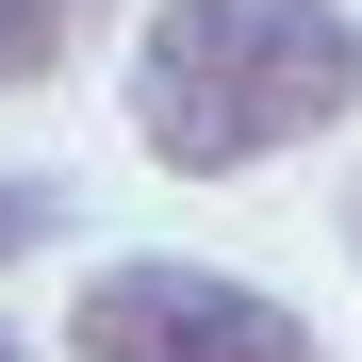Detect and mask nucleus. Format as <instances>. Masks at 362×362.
Instances as JSON below:
<instances>
[{
  "label": "nucleus",
  "instance_id": "obj_1",
  "mask_svg": "<svg viewBox=\"0 0 362 362\" xmlns=\"http://www.w3.org/2000/svg\"><path fill=\"white\" fill-rule=\"evenodd\" d=\"M346 115H362L346 0H148V33H132V148L181 181H247Z\"/></svg>",
  "mask_w": 362,
  "mask_h": 362
},
{
  "label": "nucleus",
  "instance_id": "obj_2",
  "mask_svg": "<svg viewBox=\"0 0 362 362\" xmlns=\"http://www.w3.org/2000/svg\"><path fill=\"white\" fill-rule=\"evenodd\" d=\"M66 346H83V362H329L313 313H280V296H264V280H230V264H165V247L83 264Z\"/></svg>",
  "mask_w": 362,
  "mask_h": 362
},
{
  "label": "nucleus",
  "instance_id": "obj_3",
  "mask_svg": "<svg viewBox=\"0 0 362 362\" xmlns=\"http://www.w3.org/2000/svg\"><path fill=\"white\" fill-rule=\"evenodd\" d=\"M115 0H0V99H33V83H66V49H99Z\"/></svg>",
  "mask_w": 362,
  "mask_h": 362
},
{
  "label": "nucleus",
  "instance_id": "obj_4",
  "mask_svg": "<svg viewBox=\"0 0 362 362\" xmlns=\"http://www.w3.org/2000/svg\"><path fill=\"white\" fill-rule=\"evenodd\" d=\"M33 230H49V198H33V181H0V264H17Z\"/></svg>",
  "mask_w": 362,
  "mask_h": 362
},
{
  "label": "nucleus",
  "instance_id": "obj_5",
  "mask_svg": "<svg viewBox=\"0 0 362 362\" xmlns=\"http://www.w3.org/2000/svg\"><path fill=\"white\" fill-rule=\"evenodd\" d=\"M346 264H362V181H346Z\"/></svg>",
  "mask_w": 362,
  "mask_h": 362
},
{
  "label": "nucleus",
  "instance_id": "obj_6",
  "mask_svg": "<svg viewBox=\"0 0 362 362\" xmlns=\"http://www.w3.org/2000/svg\"><path fill=\"white\" fill-rule=\"evenodd\" d=\"M0 362H17V346H0Z\"/></svg>",
  "mask_w": 362,
  "mask_h": 362
}]
</instances>
